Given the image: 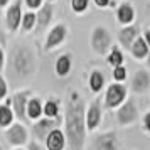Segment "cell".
Wrapping results in <instances>:
<instances>
[{
    "instance_id": "1",
    "label": "cell",
    "mask_w": 150,
    "mask_h": 150,
    "mask_svg": "<svg viewBox=\"0 0 150 150\" xmlns=\"http://www.w3.org/2000/svg\"><path fill=\"white\" fill-rule=\"evenodd\" d=\"M84 101L76 91L71 93V98L66 103L64 111V135L69 145V150H83L86 142V122H84Z\"/></svg>"
},
{
    "instance_id": "2",
    "label": "cell",
    "mask_w": 150,
    "mask_h": 150,
    "mask_svg": "<svg viewBox=\"0 0 150 150\" xmlns=\"http://www.w3.org/2000/svg\"><path fill=\"white\" fill-rule=\"evenodd\" d=\"M8 68H10V76L17 78V79H29L32 78L37 69V59H35L34 51L19 44L12 49V56H10V62H8Z\"/></svg>"
},
{
    "instance_id": "3",
    "label": "cell",
    "mask_w": 150,
    "mask_h": 150,
    "mask_svg": "<svg viewBox=\"0 0 150 150\" xmlns=\"http://www.w3.org/2000/svg\"><path fill=\"white\" fill-rule=\"evenodd\" d=\"M89 44H91V49L98 56H106L108 51L111 49V46H113V39H111V34L103 25H96L91 30Z\"/></svg>"
},
{
    "instance_id": "4",
    "label": "cell",
    "mask_w": 150,
    "mask_h": 150,
    "mask_svg": "<svg viewBox=\"0 0 150 150\" xmlns=\"http://www.w3.org/2000/svg\"><path fill=\"white\" fill-rule=\"evenodd\" d=\"M128 98V89L123 83H111L106 91H105V98H103V106L106 110H116L125 100Z\"/></svg>"
},
{
    "instance_id": "5",
    "label": "cell",
    "mask_w": 150,
    "mask_h": 150,
    "mask_svg": "<svg viewBox=\"0 0 150 150\" xmlns=\"http://www.w3.org/2000/svg\"><path fill=\"white\" fill-rule=\"evenodd\" d=\"M138 120V106L133 100H125V101L116 108V122L122 127H128Z\"/></svg>"
},
{
    "instance_id": "6",
    "label": "cell",
    "mask_w": 150,
    "mask_h": 150,
    "mask_svg": "<svg viewBox=\"0 0 150 150\" xmlns=\"http://www.w3.org/2000/svg\"><path fill=\"white\" fill-rule=\"evenodd\" d=\"M5 140L12 147H24L29 142V132L22 122L12 123L8 128H5Z\"/></svg>"
},
{
    "instance_id": "7",
    "label": "cell",
    "mask_w": 150,
    "mask_h": 150,
    "mask_svg": "<svg viewBox=\"0 0 150 150\" xmlns=\"http://www.w3.org/2000/svg\"><path fill=\"white\" fill-rule=\"evenodd\" d=\"M103 118V103L101 100H93L86 106V111H84V122H86V130L88 132H96V128L100 127Z\"/></svg>"
},
{
    "instance_id": "8",
    "label": "cell",
    "mask_w": 150,
    "mask_h": 150,
    "mask_svg": "<svg viewBox=\"0 0 150 150\" xmlns=\"http://www.w3.org/2000/svg\"><path fill=\"white\" fill-rule=\"evenodd\" d=\"M32 96V91L30 89H21V91H17V93H14V96H12V110H14V115L21 120L22 123L29 122L27 118V101L29 98Z\"/></svg>"
},
{
    "instance_id": "9",
    "label": "cell",
    "mask_w": 150,
    "mask_h": 150,
    "mask_svg": "<svg viewBox=\"0 0 150 150\" xmlns=\"http://www.w3.org/2000/svg\"><path fill=\"white\" fill-rule=\"evenodd\" d=\"M59 125V116L57 118H39L35 120L34 125H32V135H34L35 140H46V137L49 135V132H52L54 128H57Z\"/></svg>"
},
{
    "instance_id": "10",
    "label": "cell",
    "mask_w": 150,
    "mask_h": 150,
    "mask_svg": "<svg viewBox=\"0 0 150 150\" xmlns=\"http://www.w3.org/2000/svg\"><path fill=\"white\" fill-rule=\"evenodd\" d=\"M68 37V29L64 24H56L54 27L49 30L47 37H46V44H44V49L46 51H52V49L59 47L62 42L66 41Z\"/></svg>"
},
{
    "instance_id": "11",
    "label": "cell",
    "mask_w": 150,
    "mask_h": 150,
    "mask_svg": "<svg viewBox=\"0 0 150 150\" xmlns=\"http://www.w3.org/2000/svg\"><path fill=\"white\" fill-rule=\"evenodd\" d=\"M22 0H15L14 4L7 8L5 14V22L10 32H15L17 29L21 27V21H22Z\"/></svg>"
},
{
    "instance_id": "12",
    "label": "cell",
    "mask_w": 150,
    "mask_h": 150,
    "mask_svg": "<svg viewBox=\"0 0 150 150\" xmlns=\"http://www.w3.org/2000/svg\"><path fill=\"white\" fill-rule=\"evenodd\" d=\"M130 89L137 95H143L150 89V74L145 69H138L135 74L132 76L130 81Z\"/></svg>"
},
{
    "instance_id": "13",
    "label": "cell",
    "mask_w": 150,
    "mask_h": 150,
    "mask_svg": "<svg viewBox=\"0 0 150 150\" xmlns=\"http://www.w3.org/2000/svg\"><path fill=\"white\" fill-rule=\"evenodd\" d=\"M140 35V25L138 24H130V25H125V27L118 32V42L123 49L130 51L132 44L137 37Z\"/></svg>"
},
{
    "instance_id": "14",
    "label": "cell",
    "mask_w": 150,
    "mask_h": 150,
    "mask_svg": "<svg viewBox=\"0 0 150 150\" xmlns=\"http://www.w3.org/2000/svg\"><path fill=\"white\" fill-rule=\"evenodd\" d=\"M44 145H46V150H64L66 145H68L64 130H61L57 127L52 132H49V135L44 140Z\"/></svg>"
},
{
    "instance_id": "15",
    "label": "cell",
    "mask_w": 150,
    "mask_h": 150,
    "mask_svg": "<svg viewBox=\"0 0 150 150\" xmlns=\"http://www.w3.org/2000/svg\"><path fill=\"white\" fill-rule=\"evenodd\" d=\"M52 14H54L52 2H46L37 8V12H35V27H37V30H44L51 24Z\"/></svg>"
},
{
    "instance_id": "16",
    "label": "cell",
    "mask_w": 150,
    "mask_h": 150,
    "mask_svg": "<svg viewBox=\"0 0 150 150\" xmlns=\"http://www.w3.org/2000/svg\"><path fill=\"white\" fill-rule=\"evenodd\" d=\"M96 150H118V140L115 132H106L96 137L95 140Z\"/></svg>"
},
{
    "instance_id": "17",
    "label": "cell",
    "mask_w": 150,
    "mask_h": 150,
    "mask_svg": "<svg viewBox=\"0 0 150 150\" xmlns=\"http://www.w3.org/2000/svg\"><path fill=\"white\" fill-rule=\"evenodd\" d=\"M116 21H118V24H122V25L133 24V21H135V8H133V5L128 4V2L120 4L118 8H116Z\"/></svg>"
},
{
    "instance_id": "18",
    "label": "cell",
    "mask_w": 150,
    "mask_h": 150,
    "mask_svg": "<svg viewBox=\"0 0 150 150\" xmlns=\"http://www.w3.org/2000/svg\"><path fill=\"white\" fill-rule=\"evenodd\" d=\"M73 69V56L71 54H61L57 59H56V64H54V71L56 74L59 78H66V76L71 73Z\"/></svg>"
},
{
    "instance_id": "19",
    "label": "cell",
    "mask_w": 150,
    "mask_h": 150,
    "mask_svg": "<svg viewBox=\"0 0 150 150\" xmlns=\"http://www.w3.org/2000/svg\"><path fill=\"white\" fill-rule=\"evenodd\" d=\"M130 52H132V56L135 57L137 61H142V59H145V57L149 56L150 47H149V44L145 42V39H143L142 35H138L135 41H133V44H132Z\"/></svg>"
},
{
    "instance_id": "20",
    "label": "cell",
    "mask_w": 150,
    "mask_h": 150,
    "mask_svg": "<svg viewBox=\"0 0 150 150\" xmlns=\"http://www.w3.org/2000/svg\"><path fill=\"white\" fill-rule=\"evenodd\" d=\"M27 118L29 120H32V122H35V120H39L42 116V101L41 98H37V96H30L27 101Z\"/></svg>"
},
{
    "instance_id": "21",
    "label": "cell",
    "mask_w": 150,
    "mask_h": 150,
    "mask_svg": "<svg viewBox=\"0 0 150 150\" xmlns=\"http://www.w3.org/2000/svg\"><path fill=\"white\" fill-rule=\"evenodd\" d=\"M88 84H89L91 93L98 95V93L105 88V74H103L100 69L91 71V74H89V78H88Z\"/></svg>"
},
{
    "instance_id": "22",
    "label": "cell",
    "mask_w": 150,
    "mask_h": 150,
    "mask_svg": "<svg viewBox=\"0 0 150 150\" xmlns=\"http://www.w3.org/2000/svg\"><path fill=\"white\" fill-rule=\"evenodd\" d=\"M15 120V115H14V110L10 105L7 103H4V105H0V128H8Z\"/></svg>"
},
{
    "instance_id": "23",
    "label": "cell",
    "mask_w": 150,
    "mask_h": 150,
    "mask_svg": "<svg viewBox=\"0 0 150 150\" xmlns=\"http://www.w3.org/2000/svg\"><path fill=\"white\" fill-rule=\"evenodd\" d=\"M123 61H125V56H123L120 46H111V49H110L108 54H106V62H108L110 66L115 68V66L123 64Z\"/></svg>"
},
{
    "instance_id": "24",
    "label": "cell",
    "mask_w": 150,
    "mask_h": 150,
    "mask_svg": "<svg viewBox=\"0 0 150 150\" xmlns=\"http://www.w3.org/2000/svg\"><path fill=\"white\" fill-rule=\"evenodd\" d=\"M42 115L47 116V118H57L59 116V101L54 98H49L42 105Z\"/></svg>"
},
{
    "instance_id": "25",
    "label": "cell",
    "mask_w": 150,
    "mask_h": 150,
    "mask_svg": "<svg viewBox=\"0 0 150 150\" xmlns=\"http://www.w3.org/2000/svg\"><path fill=\"white\" fill-rule=\"evenodd\" d=\"M34 27H35V12L34 10H27L25 14H22L21 29L22 32H30Z\"/></svg>"
},
{
    "instance_id": "26",
    "label": "cell",
    "mask_w": 150,
    "mask_h": 150,
    "mask_svg": "<svg viewBox=\"0 0 150 150\" xmlns=\"http://www.w3.org/2000/svg\"><path fill=\"white\" fill-rule=\"evenodd\" d=\"M88 7H89V0H71V8H73V12H76V14L86 12Z\"/></svg>"
},
{
    "instance_id": "27",
    "label": "cell",
    "mask_w": 150,
    "mask_h": 150,
    "mask_svg": "<svg viewBox=\"0 0 150 150\" xmlns=\"http://www.w3.org/2000/svg\"><path fill=\"white\" fill-rule=\"evenodd\" d=\"M127 68L123 66V64H120V66H115L113 68V79H115L116 83H123L125 79H127Z\"/></svg>"
},
{
    "instance_id": "28",
    "label": "cell",
    "mask_w": 150,
    "mask_h": 150,
    "mask_svg": "<svg viewBox=\"0 0 150 150\" xmlns=\"http://www.w3.org/2000/svg\"><path fill=\"white\" fill-rule=\"evenodd\" d=\"M8 95V84H7V79L4 76H0V101L5 100Z\"/></svg>"
},
{
    "instance_id": "29",
    "label": "cell",
    "mask_w": 150,
    "mask_h": 150,
    "mask_svg": "<svg viewBox=\"0 0 150 150\" xmlns=\"http://www.w3.org/2000/svg\"><path fill=\"white\" fill-rule=\"evenodd\" d=\"M24 4L27 5L29 10H37L44 4V0H24Z\"/></svg>"
},
{
    "instance_id": "30",
    "label": "cell",
    "mask_w": 150,
    "mask_h": 150,
    "mask_svg": "<svg viewBox=\"0 0 150 150\" xmlns=\"http://www.w3.org/2000/svg\"><path fill=\"white\" fill-rule=\"evenodd\" d=\"M142 125H143V130L147 132V133H150V110L143 115L142 118Z\"/></svg>"
},
{
    "instance_id": "31",
    "label": "cell",
    "mask_w": 150,
    "mask_h": 150,
    "mask_svg": "<svg viewBox=\"0 0 150 150\" xmlns=\"http://www.w3.org/2000/svg\"><path fill=\"white\" fill-rule=\"evenodd\" d=\"M98 7H101V8H106V7H110L111 4H113V0H93Z\"/></svg>"
},
{
    "instance_id": "32",
    "label": "cell",
    "mask_w": 150,
    "mask_h": 150,
    "mask_svg": "<svg viewBox=\"0 0 150 150\" xmlns=\"http://www.w3.org/2000/svg\"><path fill=\"white\" fill-rule=\"evenodd\" d=\"M27 150H44V149H42V145L37 140H32V142H29Z\"/></svg>"
},
{
    "instance_id": "33",
    "label": "cell",
    "mask_w": 150,
    "mask_h": 150,
    "mask_svg": "<svg viewBox=\"0 0 150 150\" xmlns=\"http://www.w3.org/2000/svg\"><path fill=\"white\" fill-rule=\"evenodd\" d=\"M4 68H5V51L0 47V73L4 71Z\"/></svg>"
},
{
    "instance_id": "34",
    "label": "cell",
    "mask_w": 150,
    "mask_h": 150,
    "mask_svg": "<svg viewBox=\"0 0 150 150\" xmlns=\"http://www.w3.org/2000/svg\"><path fill=\"white\" fill-rule=\"evenodd\" d=\"M142 37H143V39H145V42L149 44V47H150V29H145V30H143Z\"/></svg>"
},
{
    "instance_id": "35",
    "label": "cell",
    "mask_w": 150,
    "mask_h": 150,
    "mask_svg": "<svg viewBox=\"0 0 150 150\" xmlns=\"http://www.w3.org/2000/svg\"><path fill=\"white\" fill-rule=\"evenodd\" d=\"M10 0H0V7H7Z\"/></svg>"
},
{
    "instance_id": "36",
    "label": "cell",
    "mask_w": 150,
    "mask_h": 150,
    "mask_svg": "<svg viewBox=\"0 0 150 150\" xmlns=\"http://www.w3.org/2000/svg\"><path fill=\"white\" fill-rule=\"evenodd\" d=\"M145 61H147V66H149V68H150V52H149V56L145 57Z\"/></svg>"
},
{
    "instance_id": "37",
    "label": "cell",
    "mask_w": 150,
    "mask_h": 150,
    "mask_svg": "<svg viewBox=\"0 0 150 150\" xmlns=\"http://www.w3.org/2000/svg\"><path fill=\"white\" fill-rule=\"evenodd\" d=\"M14 150H24L22 147H14Z\"/></svg>"
},
{
    "instance_id": "38",
    "label": "cell",
    "mask_w": 150,
    "mask_h": 150,
    "mask_svg": "<svg viewBox=\"0 0 150 150\" xmlns=\"http://www.w3.org/2000/svg\"><path fill=\"white\" fill-rule=\"evenodd\" d=\"M47 2H54V0H47Z\"/></svg>"
}]
</instances>
